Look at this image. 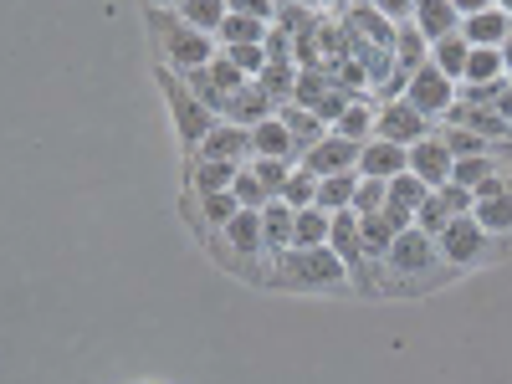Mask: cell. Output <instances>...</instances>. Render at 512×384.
<instances>
[{
	"instance_id": "obj_13",
	"label": "cell",
	"mask_w": 512,
	"mask_h": 384,
	"mask_svg": "<svg viewBox=\"0 0 512 384\" xmlns=\"http://www.w3.org/2000/svg\"><path fill=\"white\" fill-rule=\"evenodd\" d=\"M277 113V103L262 93V82H241V88L226 98V108H221V123H236V128H256L262 118H272Z\"/></svg>"
},
{
	"instance_id": "obj_3",
	"label": "cell",
	"mask_w": 512,
	"mask_h": 384,
	"mask_svg": "<svg viewBox=\"0 0 512 384\" xmlns=\"http://www.w3.org/2000/svg\"><path fill=\"white\" fill-rule=\"evenodd\" d=\"M436 251L446 267H477V262H492L497 256V236L482 231L472 216H456L436 231Z\"/></svg>"
},
{
	"instance_id": "obj_24",
	"label": "cell",
	"mask_w": 512,
	"mask_h": 384,
	"mask_svg": "<svg viewBox=\"0 0 512 384\" xmlns=\"http://www.w3.org/2000/svg\"><path fill=\"white\" fill-rule=\"evenodd\" d=\"M374 113H379V108H374L369 98H349V108L333 118V134H338V139H354V144H369V139H374Z\"/></svg>"
},
{
	"instance_id": "obj_34",
	"label": "cell",
	"mask_w": 512,
	"mask_h": 384,
	"mask_svg": "<svg viewBox=\"0 0 512 384\" xmlns=\"http://www.w3.org/2000/svg\"><path fill=\"white\" fill-rule=\"evenodd\" d=\"M492 175H502L492 154H466V159H456V164H451V180H456L461 190H477V185H487Z\"/></svg>"
},
{
	"instance_id": "obj_26",
	"label": "cell",
	"mask_w": 512,
	"mask_h": 384,
	"mask_svg": "<svg viewBox=\"0 0 512 384\" xmlns=\"http://www.w3.org/2000/svg\"><path fill=\"white\" fill-rule=\"evenodd\" d=\"M492 82H502V47H472L461 88H492Z\"/></svg>"
},
{
	"instance_id": "obj_5",
	"label": "cell",
	"mask_w": 512,
	"mask_h": 384,
	"mask_svg": "<svg viewBox=\"0 0 512 384\" xmlns=\"http://www.w3.org/2000/svg\"><path fill=\"white\" fill-rule=\"evenodd\" d=\"M456 93H461L456 77H446V72L431 67V62H420V72H410V82H405L400 98H405L415 113H425V118H446V113L456 108Z\"/></svg>"
},
{
	"instance_id": "obj_50",
	"label": "cell",
	"mask_w": 512,
	"mask_h": 384,
	"mask_svg": "<svg viewBox=\"0 0 512 384\" xmlns=\"http://www.w3.org/2000/svg\"><path fill=\"white\" fill-rule=\"evenodd\" d=\"M338 11H359V6H369V0H333Z\"/></svg>"
},
{
	"instance_id": "obj_38",
	"label": "cell",
	"mask_w": 512,
	"mask_h": 384,
	"mask_svg": "<svg viewBox=\"0 0 512 384\" xmlns=\"http://www.w3.org/2000/svg\"><path fill=\"white\" fill-rule=\"evenodd\" d=\"M313 190H318V180L308 175V169H292L287 185L277 190V200H282V205H292V210H308V205H313Z\"/></svg>"
},
{
	"instance_id": "obj_21",
	"label": "cell",
	"mask_w": 512,
	"mask_h": 384,
	"mask_svg": "<svg viewBox=\"0 0 512 384\" xmlns=\"http://www.w3.org/2000/svg\"><path fill=\"white\" fill-rule=\"evenodd\" d=\"M277 118L287 123V134H292V144H297V159H303V149H313L323 134H328V123L313 113V108H297V103H282L277 108Z\"/></svg>"
},
{
	"instance_id": "obj_51",
	"label": "cell",
	"mask_w": 512,
	"mask_h": 384,
	"mask_svg": "<svg viewBox=\"0 0 512 384\" xmlns=\"http://www.w3.org/2000/svg\"><path fill=\"white\" fill-rule=\"evenodd\" d=\"M492 6H497L502 16H512V0H492Z\"/></svg>"
},
{
	"instance_id": "obj_30",
	"label": "cell",
	"mask_w": 512,
	"mask_h": 384,
	"mask_svg": "<svg viewBox=\"0 0 512 384\" xmlns=\"http://www.w3.org/2000/svg\"><path fill=\"white\" fill-rule=\"evenodd\" d=\"M395 226L384 221V216H359V241H364V262H384L390 256V246H395Z\"/></svg>"
},
{
	"instance_id": "obj_37",
	"label": "cell",
	"mask_w": 512,
	"mask_h": 384,
	"mask_svg": "<svg viewBox=\"0 0 512 384\" xmlns=\"http://www.w3.org/2000/svg\"><path fill=\"white\" fill-rule=\"evenodd\" d=\"M384 200H390V180H364L359 175V190H354V216H379L384 210Z\"/></svg>"
},
{
	"instance_id": "obj_39",
	"label": "cell",
	"mask_w": 512,
	"mask_h": 384,
	"mask_svg": "<svg viewBox=\"0 0 512 384\" xmlns=\"http://www.w3.org/2000/svg\"><path fill=\"white\" fill-rule=\"evenodd\" d=\"M246 164H251V175H256V180L267 185V195H272V200H277V190L287 185V175L297 169L292 159H246Z\"/></svg>"
},
{
	"instance_id": "obj_45",
	"label": "cell",
	"mask_w": 512,
	"mask_h": 384,
	"mask_svg": "<svg viewBox=\"0 0 512 384\" xmlns=\"http://www.w3.org/2000/svg\"><path fill=\"white\" fill-rule=\"evenodd\" d=\"M369 6H374L379 16H390L395 26H405V21H410V11H415V0H369Z\"/></svg>"
},
{
	"instance_id": "obj_41",
	"label": "cell",
	"mask_w": 512,
	"mask_h": 384,
	"mask_svg": "<svg viewBox=\"0 0 512 384\" xmlns=\"http://www.w3.org/2000/svg\"><path fill=\"white\" fill-rule=\"evenodd\" d=\"M221 57L241 72V77H262L267 67V52H262V41H251V47H221Z\"/></svg>"
},
{
	"instance_id": "obj_43",
	"label": "cell",
	"mask_w": 512,
	"mask_h": 384,
	"mask_svg": "<svg viewBox=\"0 0 512 384\" xmlns=\"http://www.w3.org/2000/svg\"><path fill=\"white\" fill-rule=\"evenodd\" d=\"M200 210H205V221L221 231V226H226V221L236 216L241 205H236V195H231V190H216V195H200Z\"/></svg>"
},
{
	"instance_id": "obj_14",
	"label": "cell",
	"mask_w": 512,
	"mask_h": 384,
	"mask_svg": "<svg viewBox=\"0 0 512 384\" xmlns=\"http://www.w3.org/2000/svg\"><path fill=\"white\" fill-rule=\"evenodd\" d=\"M190 159H226V164H246V159H251V128L216 123V128L205 134V144H200Z\"/></svg>"
},
{
	"instance_id": "obj_25",
	"label": "cell",
	"mask_w": 512,
	"mask_h": 384,
	"mask_svg": "<svg viewBox=\"0 0 512 384\" xmlns=\"http://www.w3.org/2000/svg\"><path fill=\"white\" fill-rule=\"evenodd\" d=\"M236 169L241 164H226V159H190V190H195V200L216 195V190H231Z\"/></svg>"
},
{
	"instance_id": "obj_23",
	"label": "cell",
	"mask_w": 512,
	"mask_h": 384,
	"mask_svg": "<svg viewBox=\"0 0 512 384\" xmlns=\"http://www.w3.org/2000/svg\"><path fill=\"white\" fill-rule=\"evenodd\" d=\"M221 236L231 241L236 256H262V210H236L221 226Z\"/></svg>"
},
{
	"instance_id": "obj_28",
	"label": "cell",
	"mask_w": 512,
	"mask_h": 384,
	"mask_svg": "<svg viewBox=\"0 0 512 384\" xmlns=\"http://www.w3.org/2000/svg\"><path fill=\"white\" fill-rule=\"evenodd\" d=\"M354 190H359V175H323L318 190H313V205L328 210V216H338V210L354 205Z\"/></svg>"
},
{
	"instance_id": "obj_20",
	"label": "cell",
	"mask_w": 512,
	"mask_h": 384,
	"mask_svg": "<svg viewBox=\"0 0 512 384\" xmlns=\"http://www.w3.org/2000/svg\"><path fill=\"white\" fill-rule=\"evenodd\" d=\"M512 31V16H502L497 6L477 11V16H461V36H466V47H502Z\"/></svg>"
},
{
	"instance_id": "obj_32",
	"label": "cell",
	"mask_w": 512,
	"mask_h": 384,
	"mask_svg": "<svg viewBox=\"0 0 512 384\" xmlns=\"http://www.w3.org/2000/svg\"><path fill=\"white\" fill-rule=\"evenodd\" d=\"M175 16H180L185 26H195V31H210V36H216V26L226 21V0H180Z\"/></svg>"
},
{
	"instance_id": "obj_48",
	"label": "cell",
	"mask_w": 512,
	"mask_h": 384,
	"mask_svg": "<svg viewBox=\"0 0 512 384\" xmlns=\"http://www.w3.org/2000/svg\"><path fill=\"white\" fill-rule=\"evenodd\" d=\"M282 6H297V11H313V16H318V11L328 6V0H282Z\"/></svg>"
},
{
	"instance_id": "obj_42",
	"label": "cell",
	"mask_w": 512,
	"mask_h": 384,
	"mask_svg": "<svg viewBox=\"0 0 512 384\" xmlns=\"http://www.w3.org/2000/svg\"><path fill=\"white\" fill-rule=\"evenodd\" d=\"M425 195H431V185H425V180H415L410 169L390 180V200H395V205H405V210H420V205H425Z\"/></svg>"
},
{
	"instance_id": "obj_11",
	"label": "cell",
	"mask_w": 512,
	"mask_h": 384,
	"mask_svg": "<svg viewBox=\"0 0 512 384\" xmlns=\"http://www.w3.org/2000/svg\"><path fill=\"white\" fill-rule=\"evenodd\" d=\"M451 149L441 144V134H425V139H415L410 144V175L415 180H425L431 190H441V185H451Z\"/></svg>"
},
{
	"instance_id": "obj_46",
	"label": "cell",
	"mask_w": 512,
	"mask_h": 384,
	"mask_svg": "<svg viewBox=\"0 0 512 384\" xmlns=\"http://www.w3.org/2000/svg\"><path fill=\"white\" fill-rule=\"evenodd\" d=\"M487 108H492V113H502V118L512 123V77H502V82H497V88H492V98H487Z\"/></svg>"
},
{
	"instance_id": "obj_9",
	"label": "cell",
	"mask_w": 512,
	"mask_h": 384,
	"mask_svg": "<svg viewBox=\"0 0 512 384\" xmlns=\"http://www.w3.org/2000/svg\"><path fill=\"white\" fill-rule=\"evenodd\" d=\"M425 134H431V118L415 113L405 98L379 103V113H374V139H390V144L410 149V144H415V139H425Z\"/></svg>"
},
{
	"instance_id": "obj_40",
	"label": "cell",
	"mask_w": 512,
	"mask_h": 384,
	"mask_svg": "<svg viewBox=\"0 0 512 384\" xmlns=\"http://www.w3.org/2000/svg\"><path fill=\"white\" fill-rule=\"evenodd\" d=\"M441 144L451 149V159L487 154V139H482V134H472V128H456V123H446V128H441Z\"/></svg>"
},
{
	"instance_id": "obj_47",
	"label": "cell",
	"mask_w": 512,
	"mask_h": 384,
	"mask_svg": "<svg viewBox=\"0 0 512 384\" xmlns=\"http://www.w3.org/2000/svg\"><path fill=\"white\" fill-rule=\"evenodd\" d=\"M487 6H492V0H451L456 16H477V11H487Z\"/></svg>"
},
{
	"instance_id": "obj_2",
	"label": "cell",
	"mask_w": 512,
	"mask_h": 384,
	"mask_svg": "<svg viewBox=\"0 0 512 384\" xmlns=\"http://www.w3.org/2000/svg\"><path fill=\"white\" fill-rule=\"evenodd\" d=\"M159 88H164V98H169V113H175V134H180V144L195 154L200 144H205V134L221 123V113L216 108H205L185 82L175 77V67H159Z\"/></svg>"
},
{
	"instance_id": "obj_44",
	"label": "cell",
	"mask_w": 512,
	"mask_h": 384,
	"mask_svg": "<svg viewBox=\"0 0 512 384\" xmlns=\"http://www.w3.org/2000/svg\"><path fill=\"white\" fill-rule=\"evenodd\" d=\"M231 16H251V21H277V0H226Z\"/></svg>"
},
{
	"instance_id": "obj_6",
	"label": "cell",
	"mask_w": 512,
	"mask_h": 384,
	"mask_svg": "<svg viewBox=\"0 0 512 384\" xmlns=\"http://www.w3.org/2000/svg\"><path fill=\"white\" fill-rule=\"evenodd\" d=\"M472 221L492 236H512V175L507 169L472 190Z\"/></svg>"
},
{
	"instance_id": "obj_18",
	"label": "cell",
	"mask_w": 512,
	"mask_h": 384,
	"mask_svg": "<svg viewBox=\"0 0 512 384\" xmlns=\"http://www.w3.org/2000/svg\"><path fill=\"white\" fill-rule=\"evenodd\" d=\"M446 123H456V128H472V134H482L487 144H492V139H512V123H507L502 113L482 108V103H456V108L446 113Z\"/></svg>"
},
{
	"instance_id": "obj_7",
	"label": "cell",
	"mask_w": 512,
	"mask_h": 384,
	"mask_svg": "<svg viewBox=\"0 0 512 384\" xmlns=\"http://www.w3.org/2000/svg\"><path fill=\"white\" fill-rule=\"evenodd\" d=\"M359 149L364 144H354V139H338L333 128L313 144V149H303V159H297V169H308L313 180H323V175H359Z\"/></svg>"
},
{
	"instance_id": "obj_27",
	"label": "cell",
	"mask_w": 512,
	"mask_h": 384,
	"mask_svg": "<svg viewBox=\"0 0 512 384\" xmlns=\"http://www.w3.org/2000/svg\"><path fill=\"white\" fill-rule=\"evenodd\" d=\"M390 57H395V72L410 77V72H420V62H431V41H425V36L405 21V26L395 31V52H390Z\"/></svg>"
},
{
	"instance_id": "obj_12",
	"label": "cell",
	"mask_w": 512,
	"mask_h": 384,
	"mask_svg": "<svg viewBox=\"0 0 512 384\" xmlns=\"http://www.w3.org/2000/svg\"><path fill=\"white\" fill-rule=\"evenodd\" d=\"M344 26H349V41H359V47L369 52H395V21L379 16L374 6H359V11H344Z\"/></svg>"
},
{
	"instance_id": "obj_29",
	"label": "cell",
	"mask_w": 512,
	"mask_h": 384,
	"mask_svg": "<svg viewBox=\"0 0 512 384\" xmlns=\"http://www.w3.org/2000/svg\"><path fill=\"white\" fill-rule=\"evenodd\" d=\"M267 21H251V16H231L226 11V21L216 26V47H251V41H267Z\"/></svg>"
},
{
	"instance_id": "obj_8",
	"label": "cell",
	"mask_w": 512,
	"mask_h": 384,
	"mask_svg": "<svg viewBox=\"0 0 512 384\" xmlns=\"http://www.w3.org/2000/svg\"><path fill=\"white\" fill-rule=\"evenodd\" d=\"M400 277H431L436 267H441V251H436V236H425L420 226H410V231H400L395 236V246H390V256H384Z\"/></svg>"
},
{
	"instance_id": "obj_33",
	"label": "cell",
	"mask_w": 512,
	"mask_h": 384,
	"mask_svg": "<svg viewBox=\"0 0 512 384\" xmlns=\"http://www.w3.org/2000/svg\"><path fill=\"white\" fill-rule=\"evenodd\" d=\"M328 210L308 205V210H297V221H292V246H328Z\"/></svg>"
},
{
	"instance_id": "obj_52",
	"label": "cell",
	"mask_w": 512,
	"mask_h": 384,
	"mask_svg": "<svg viewBox=\"0 0 512 384\" xmlns=\"http://www.w3.org/2000/svg\"><path fill=\"white\" fill-rule=\"evenodd\" d=\"M149 6H159V11H164V6H180V0H149Z\"/></svg>"
},
{
	"instance_id": "obj_22",
	"label": "cell",
	"mask_w": 512,
	"mask_h": 384,
	"mask_svg": "<svg viewBox=\"0 0 512 384\" xmlns=\"http://www.w3.org/2000/svg\"><path fill=\"white\" fill-rule=\"evenodd\" d=\"M292 221H297V210L282 205V200H267L262 205V251H292Z\"/></svg>"
},
{
	"instance_id": "obj_17",
	"label": "cell",
	"mask_w": 512,
	"mask_h": 384,
	"mask_svg": "<svg viewBox=\"0 0 512 384\" xmlns=\"http://www.w3.org/2000/svg\"><path fill=\"white\" fill-rule=\"evenodd\" d=\"M251 159H292V164H297V144H292L287 123H282L277 113L251 128Z\"/></svg>"
},
{
	"instance_id": "obj_31",
	"label": "cell",
	"mask_w": 512,
	"mask_h": 384,
	"mask_svg": "<svg viewBox=\"0 0 512 384\" xmlns=\"http://www.w3.org/2000/svg\"><path fill=\"white\" fill-rule=\"evenodd\" d=\"M466 57H472V47H466V36H461V31L431 41V67H441V72L456 77V82H461V72H466Z\"/></svg>"
},
{
	"instance_id": "obj_36",
	"label": "cell",
	"mask_w": 512,
	"mask_h": 384,
	"mask_svg": "<svg viewBox=\"0 0 512 384\" xmlns=\"http://www.w3.org/2000/svg\"><path fill=\"white\" fill-rule=\"evenodd\" d=\"M231 195H236V205H241V210H262V205L272 200V195H267V185L251 175V164H241V169H236V180H231Z\"/></svg>"
},
{
	"instance_id": "obj_4",
	"label": "cell",
	"mask_w": 512,
	"mask_h": 384,
	"mask_svg": "<svg viewBox=\"0 0 512 384\" xmlns=\"http://www.w3.org/2000/svg\"><path fill=\"white\" fill-rule=\"evenodd\" d=\"M282 277L297 282V287L328 292V287H344L349 282V267L338 262L328 246H292V251H282Z\"/></svg>"
},
{
	"instance_id": "obj_49",
	"label": "cell",
	"mask_w": 512,
	"mask_h": 384,
	"mask_svg": "<svg viewBox=\"0 0 512 384\" xmlns=\"http://www.w3.org/2000/svg\"><path fill=\"white\" fill-rule=\"evenodd\" d=\"M502 77H512V31H507V41H502Z\"/></svg>"
},
{
	"instance_id": "obj_19",
	"label": "cell",
	"mask_w": 512,
	"mask_h": 384,
	"mask_svg": "<svg viewBox=\"0 0 512 384\" xmlns=\"http://www.w3.org/2000/svg\"><path fill=\"white\" fill-rule=\"evenodd\" d=\"M410 26L425 36V41H441L451 31H461V16L451 11V0H415V11H410Z\"/></svg>"
},
{
	"instance_id": "obj_15",
	"label": "cell",
	"mask_w": 512,
	"mask_h": 384,
	"mask_svg": "<svg viewBox=\"0 0 512 384\" xmlns=\"http://www.w3.org/2000/svg\"><path fill=\"white\" fill-rule=\"evenodd\" d=\"M405 169H410V149H400L390 139H369L359 149V175L364 180H395V175H405Z\"/></svg>"
},
{
	"instance_id": "obj_35",
	"label": "cell",
	"mask_w": 512,
	"mask_h": 384,
	"mask_svg": "<svg viewBox=\"0 0 512 384\" xmlns=\"http://www.w3.org/2000/svg\"><path fill=\"white\" fill-rule=\"evenodd\" d=\"M256 82H262V93L282 108V103H292V82H297V62H267L262 67V77H256Z\"/></svg>"
},
{
	"instance_id": "obj_10",
	"label": "cell",
	"mask_w": 512,
	"mask_h": 384,
	"mask_svg": "<svg viewBox=\"0 0 512 384\" xmlns=\"http://www.w3.org/2000/svg\"><path fill=\"white\" fill-rule=\"evenodd\" d=\"M456 216H472V190H461L456 180L451 185H441V190H431L425 195V205L415 210V226L425 231V236H436L446 221H456Z\"/></svg>"
},
{
	"instance_id": "obj_16",
	"label": "cell",
	"mask_w": 512,
	"mask_h": 384,
	"mask_svg": "<svg viewBox=\"0 0 512 384\" xmlns=\"http://www.w3.org/2000/svg\"><path fill=\"white\" fill-rule=\"evenodd\" d=\"M328 251L349 267V277H359V267H364V241H359V216H354V210H338V216L328 221Z\"/></svg>"
},
{
	"instance_id": "obj_1",
	"label": "cell",
	"mask_w": 512,
	"mask_h": 384,
	"mask_svg": "<svg viewBox=\"0 0 512 384\" xmlns=\"http://www.w3.org/2000/svg\"><path fill=\"white\" fill-rule=\"evenodd\" d=\"M149 26H154V41H159L164 67H175V72H195V67H205V62H216V36L185 26L175 11L149 6Z\"/></svg>"
}]
</instances>
